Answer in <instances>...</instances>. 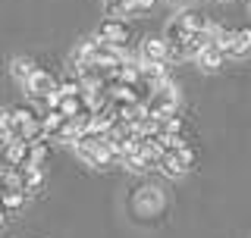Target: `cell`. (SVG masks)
<instances>
[{
  "label": "cell",
  "instance_id": "obj_1",
  "mask_svg": "<svg viewBox=\"0 0 251 238\" xmlns=\"http://www.w3.org/2000/svg\"><path fill=\"white\" fill-rule=\"evenodd\" d=\"M145 107H148V116H167V113H176L179 110V88L170 82H163V85H157L154 94L145 100Z\"/></svg>",
  "mask_w": 251,
  "mask_h": 238
},
{
  "label": "cell",
  "instance_id": "obj_2",
  "mask_svg": "<svg viewBox=\"0 0 251 238\" xmlns=\"http://www.w3.org/2000/svg\"><path fill=\"white\" fill-rule=\"evenodd\" d=\"M98 35L104 38L107 44H113V47H123V50H126V44H129L132 31H129V25H126V19H120V16H113V19H104V22H100Z\"/></svg>",
  "mask_w": 251,
  "mask_h": 238
},
{
  "label": "cell",
  "instance_id": "obj_3",
  "mask_svg": "<svg viewBox=\"0 0 251 238\" xmlns=\"http://www.w3.org/2000/svg\"><path fill=\"white\" fill-rule=\"evenodd\" d=\"M25 88H28V94H31L35 100H44V97H50L53 91H60V82H57L50 72H44V69H35V72H31V78L25 82Z\"/></svg>",
  "mask_w": 251,
  "mask_h": 238
},
{
  "label": "cell",
  "instance_id": "obj_4",
  "mask_svg": "<svg viewBox=\"0 0 251 238\" xmlns=\"http://www.w3.org/2000/svg\"><path fill=\"white\" fill-rule=\"evenodd\" d=\"M141 63H170V44L167 38H145L141 41Z\"/></svg>",
  "mask_w": 251,
  "mask_h": 238
},
{
  "label": "cell",
  "instance_id": "obj_5",
  "mask_svg": "<svg viewBox=\"0 0 251 238\" xmlns=\"http://www.w3.org/2000/svg\"><path fill=\"white\" fill-rule=\"evenodd\" d=\"M188 35H192V28H188V22H185V13L176 16V19H170L167 31H163V38H167L170 47H182V44L188 41ZM182 53H185V50H182Z\"/></svg>",
  "mask_w": 251,
  "mask_h": 238
},
{
  "label": "cell",
  "instance_id": "obj_6",
  "mask_svg": "<svg viewBox=\"0 0 251 238\" xmlns=\"http://www.w3.org/2000/svg\"><path fill=\"white\" fill-rule=\"evenodd\" d=\"M223 60H226V53L220 50L217 44H207V47H204V50L198 53V57H195V63H198L204 72H217V69L223 66Z\"/></svg>",
  "mask_w": 251,
  "mask_h": 238
},
{
  "label": "cell",
  "instance_id": "obj_7",
  "mask_svg": "<svg viewBox=\"0 0 251 238\" xmlns=\"http://www.w3.org/2000/svg\"><path fill=\"white\" fill-rule=\"evenodd\" d=\"M135 207L141 213H157L163 207V194H160V188H151V185H145L141 188V194H138V201H135Z\"/></svg>",
  "mask_w": 251,
  "mask_h": 238
},
{
  "label": "cell",
  "instance_id": "obj_8",
  "mask_svg": "<svg viewBox=\"0 0 251 238\" xmlns=\"http://www.w3.org/2000/svg\"><path fill=\"white\" fill-rule=\"evenodd\" d=\"M167 78H170V72H167V63H141V82H148L151 88L163 85Z\"/></svg>",
  "mask_w": 251,
  "mask_h": 238
},
{
  "label": "cell",
  "instance_id": "obj_9",
  "mask_svg": "<svg viewBox=\"0 0 251 238\" xmlns=\"http://www.w3.org/2000/svg\"><path fill=\"white\" fill-rule=\"evenodd\" d=\"M25 191H22V188H3V191H0V207H3V210H22V207H25Z\"/></svg>",
  "mask_w": 251,
  "mask_h": 238
},
{
  "label": "cell",
  "instance_id": "obj_10",
  "mask_svg": "<svg viewBox=\"0 0 251 238\" xmlns=\"http://www.w3.org/2000/svg\"><path fill=\"white\" fill-rule=\"evenodd\" d=\"M235 35H239V28H223V25H214V44L220 47V50L229 57L232 44H235Z\"/></svg>",
  "mask_w": 251,
  "mask_h": 238
},
{
  "label": "cell",
  "instance_id": "obj_11",
  "mask_svg": "<svg viewBox=\"0 0 251 238\" xmlns=\"http://www.w3.org/2000/svg\"><path fill=\"white\" fill-rule=\"evenodd\" d=\"M47 157H50V138L31 141V163H35V166H44Z\"/></svg>",
  "mask_w": 251,
  "mask_h": 238
},
{
  "label": "cell",
  "instance_id": "obj_12",
  "mask_svg": "<svg viewBox=\"0 0 251 238\" xmlns=\"http://www.w3.org/2000/svg\"><path fill=\"white\" fill-rule=\"evenodd\" d=\"M251 50V28H239V35H235V44L229 50V57H245Z\"/></svg>",
  "mask_w": 251,
  "mask_h": 238
},
{
  "label": "cell",
  "instance_id": "obj_13",
  "mask_svg": "<svg viewBox=\"0 0 251 238\" xmlns=\"http://www.w3.org/2000/svg\"><path fill=\"white\" fill-rule=\"evenodd\" d=\"M185 22H188V28H192V31H214V22H210L204 13H195V10L185 13Z\"/></svg>",
  "mask_w": 251,
  "mask_h": 238
},
{
  "label": "cell",
  "instance_id": "obj_14",
  "mask_svg": "<svg viewBox=\"0 0 251 238\" xmlns=\"http://www.w3.org/2000/svg\"><path fill=\"white\" fill-rule=\"evenodd\" d=\"M31 72H35V66H31V63H28L25 57H16V60H13V75L19 78L22 85H25L28 78H31Z\"/></svg>",
  "mask_w": 251,
  "mask_h": 238
},
{
  "label": "cell",
  "instance_id": "obj_15",
  "mask_svg": "<svg viewBox=\"0 0 251 238\" xmlns=\"http://www.w3.org/2000/svg\"><path fill=\"white\" fill-rule=\"evenodd\" d=\"M6 213H10V210H3V207H0V226L6 223Z\"/></svg>",
  "mask_w": 251,
  "mask_h": 238
},
{
  "label": "cell",
  "instance_id": "obj_16",
  "mask_svg": "<svg viewBox=\"0 0 251 238\" xmlns=\"http://www.w3.org/2000/svg\"><path fill=\"white\" fill-rule=\"evenodd\" d=\"M173 3H188V0H173Z\"/></svg>",
  "mask_w": 251,
  "mask_h": 238
},
{
  "label": "cell",
  "instance_id": "obj_17",
  "mask_svg": "<svg viewBox=\"0 0 251 238\" xmlns=\"http://www.w3.org/2000/svg\"><path fill=\"white\" fill-rule=\"evenodd\" d=\"M248 6H251V3H248Z\"/></svg>",
  "mask_w": 251,
  "mask_h": 238
}]
</instances>
